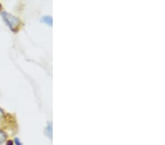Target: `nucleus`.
I'll return each instance as SVG.
<instances>
[{
    "instance_id": "6",
    "label": "nucleus",
    "mask_w": 165,
    "mask_h": 145,
    "mask_svg": "<svg viewBox=\"0 0 165 145\" xmlns=\"http://www.w3.org/2000/svg\"><path fill=\"white\" fill-rule=\"evenodd\" d=\"M6 145H14V142L13 140H8L6 142Z\"/></svg>"
},
{
    "instance_id": "2",
    "label": "nucleus",
    "mask_w": 165,
    "mask_h": 145,
    "mask_svg": "<svg viewBox=\"0 0 165 145\" xmlns=\"http://www.w3.org/2000/svg\"><path fill=\"white\" fill-rule=\"evenodd\" d=\"M45 134L49 139H52V126H51V123L48 124L47 127L46 128V131H45Z\"/></svg>"
},
{
    "instance_id": "4",
    "label": "nucleus",
    "mask_w": 165,
    "mask_h": 145,
    "mask_svg": "<svg viewBox=\"0 0 165 145\" xmlns=\"http://www.w3.org/2000/svg\"><path fill=\"white\" fill-rule=\"evenodd\" d=\"M7 140V134L4 131H0V145L6 142Z\"/></svg>"
},
{
    "instance_id": "1",
    "label": "nucleus",
    "mask_w": 165,
    "mask_h": 145,
    "mask_svg": "<svg viewBox=\"0 0 165 145\" xmlns=\"http://www.w3.org/2000/svg\"><path fill=\"white\" fill-rule=\"evenodd\" d=\"M1 15L4 21L10 27V29L12 31H16V27L19 24V20L18 19V18L7 12H2Z\"/></svg>"
},
{
    "instance_id": "5",
    "label": "nucleus",
    "mask_w": 165,
    "mask_h": 145,
    "mask_svg": "<svg viewBox=\"0 0 165 145\" xmlns=\"http://www.w3.org/2000/svg\"><path fill=\"white\" fill-rule=\"evenodd\" d=\"M13 141L14 142V145H23L22 142H21V141L18 138H15Z\"/></svg>"
},
{
    "instance_id": "3",
    "label": "nucleus",
    "mask_w": 165,
    "mask_h": 145,
    "mask_svg": "<svg viewBox=\"0 0 165 145\" xmlns=\"http://www.w3.org/2000/svg\"><path fill=\"white\" fill-rule=\"evenodd\" d=\"M41 21L42 22L45 23L46 24H49V26H52V18L49 16H45L43 17H42L41 18Z\"/></svg>"
}]
</instances>
